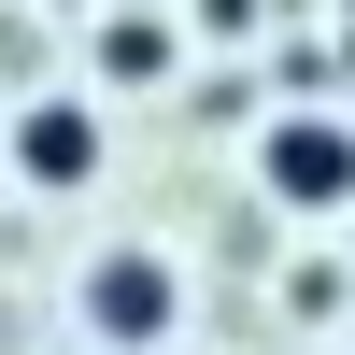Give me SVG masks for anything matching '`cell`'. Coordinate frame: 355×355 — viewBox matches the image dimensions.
Masks as SVG:
<instances>
[{
    "instance_id": "1",
    "label": "cell",
    "mask_w": 355,
    "mask_h": 355,
    "mask_svg": "<svg viewBox=\"0 0 355 355\" xmlns=\"http://www.w3.org/2000/svg\"><path fill=\"white\" fill-rule=\"evenodd\" d=\"M171 313H185V284H171V256H157V242L85 256V327H100V341H157Z\"/></svg>"
},
{
    "instance_id": "2",
    "label": "cell",
    "mask_w": 355,
    "mask_h": 355,
    "mask_svg": "<svg viewBox=\"0 0 355 355\" xmlns=\"http://www.w3.org/2000/svg\"><path fill=\"white\" fill-rule=\"evenodd\" d=\"M256 171H270V199L327 214V199H355V128H341V114H284V128L256 142Z\"/></svg>"
},
{
    "instance_id": "3",
    "label": "cell",
    "mask_w": 355,
    "mask_h": 355,
    "mask_svg": "<svg viewBox=\"0 0 355 355\" xmlns=\"http://www.w3.org/2000/svg\"><path fill=\"white\" fill-rule=\"evenodd\" d=\"M0 142H15L28 185H85V171H100V114H85V100H28Z\"/></svg>"
},
{
    "instance_id": "4",
    "label": "cell",
    "mask_w": 355,
    "mask_h": 355,
    "mask_svg": "<svg viewBox=\"0 0 355 355\" xmlns=\"http://www.w3.org/2000/svg\"><path fill=\"white\" fill-rule=\"evenodd\" d=\"M100 71H114V85H157V71H171V28H157V15H114V28H100Z\"/></svg>"
}]
</instances>
